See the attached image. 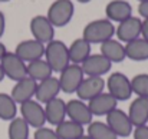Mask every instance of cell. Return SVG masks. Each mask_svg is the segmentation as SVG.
Listing matches in <instances>:
<instances>
[{
    "mask_svg": "<svg viewBox=\"0 0 148 139\" xmlns=\"http://www.w3.org/2000/svg\"><path fill=\"white\" fill-rule=\"evenodd\" d=\"M78 139H91V138H89V136H88V135H82V136H81V138H78Z\"/></svg>",
    "mask_w": 148,
    "mask_h": 139,
    "instance_id": "obj_38",
    "label": "cell"
},
{
    "mask_svg": "<svg viewBox=\"0 0 148 139\" xmlns=\"http://www.w3.org/2000/svg\"><path fill=\"white\" fill-rule=\"evenodd\" d=\"M66 119H71L85 126L94 121V115L88 106V102H84L76 97V99H71L66 102Z\"/></svg>",
    "mask_w": 148,
    "mask_h": 139,
    "instance_id": "obj_9",
    "label": "cell"
},
{
    "mask_svg": "<svg viewBox=\"0 0 148 139\" xmlns=\"http://www.w3.org/2000/svg\"><path fill=\"white\" fill-rule=\"evenodd\" d=\"M30 33L35 40L46 45L55 39V27L49 22V19L43 14H36L30 20Z\"/></svg>",
    "mask_w": 148,
    "mask_h": 139,
    "instance_id": "obj_10",
    "label": "cell"
},
{
    "mask_svg": "<svg viewBox=\"0 0 148 139\" xmlns=\"http://www.w3.org/2000/svg\"><path fill=\"white\" fill-rule=\"evenodd\" d=\"M75 14V4L72 0H55L48 9L46 17L53 25V27L66 26Z\"/></svg>",
    "mask_w": 148,
    "mask_h": 139,
    "instance_id": "obj_3",
    "label": "cell"
},
{
    "mask_svg": "<svg viewBox=\"0 0 148 139\" xmlns=\"http://www.w3.org/2000/svg\"><path fill=\"white\" fill-rule=\"evenodd\" d=\"M132 138L134 139H148V125L135 126L132 131Z\"/></svg>",
    "mask_w": 148,
    "mask_h": 139,
    "instance_id": "obj_31",
    "label": "cell"
},
{
    "mask_svg": "<svg viewBox=\"0 0 148 139\" xmlns=\"http://www.w3.org/2000/svg\"><path fill=\"white\" fill-rule=\"evenodd\" d=\"M4 76L17 82L27 76V63H25L14 52H7L0 60Z\"/></svg>",
    "mask_w": 148,
    "mask_h": 139,
    "instance_id": "obj_7",
    "label": "cell"
},
{
    "mask_svg": "<svg viewBox=\"0 0 148 139\" xmlns=\"http://www.w3.org/2000/svg\"><path fill=\"white\" fill-rule=\"evenodd\" d=\"M45 108V116H46V123H50L53 126H58L66 119V102L60 99L59 96L49 100L48 103L43 105Z\"/></svg>",
    "mask_w": 148,
    "mask_h": 139,
    "instance_id": "obj_19",
    "label": "cell"
},
{
    "mask_svg": "<svg viewBox=\"0 0 148 139\" xmlns=\"http://www.w3.org/2000/svg\"><path fill=\"white\" fill-rule=\"evenodd\" d=\"M138 1H140V3H141V1H145V0H138Z\"/></svg>",
    "mask_w": 148,
    "mask_h": 139,
    "instance_id": "obj_40",
    "label": "cell"
},
{
    "mask_svg": "<svg viewBox=\"0 0 148 139\" xmlns=\"http://www.w3.org/2000/svg\"><path fill=\"white\" fill-rule=\"evenodd\" d=\"M78 3H82V4H86V3H89L91 0H76Z\"/></svg>",
    "mask_w": 148,
    "mask_h": 139,
    "instance_id": "obj_37",
    "label": "cell"
},
{
    "mask_svg": "<svg viewBox=\"0 0 148 139\" xmlns=\"http://www.w3.org/2000/svg\"><path fill=\"white\" fill-rule=\"evenodd\" d=\"M125 56L134 62L148 60V42L143 37H138L132 42L125 43Z\"/></svg>",
    "mask_w": 148,
    "mask_h": 139,
    "instance_id": "obj_23",
    "label": "cell"
},
{
    "mask_svg": "<svg viewBox=\"0 0 148 139\" xmlns=\"http://www.w3.org/2000/svg\"><path fill=\"white\" fill-rule=\"evenodd\" d=\"M105 123L112 129V132L118 136V138H127L130 135H132L134 131V125L131 123L128 113L124 112L122 109H114L111 110L106 116H105Z\"/></svg>",
    "mask_w": 148,
    "mask_h": 139,
    "instance_id": "obj_6",
    "label": "cell"
},
{
    "mask_svg": "<svg viewBox=\"0 0 148 139\" xmlns=\"http://www.w3.org/2000/svg\"><path fill=\"white\" fill-rule=\"evenodd\" d=\"M55 131H56L59 139H78L82 135H85L84 126L71 119H65L62 123L55 126Z\"/></svg>",
    "mask_w": 148,
    "mask_h": 139,
    "instance_id": "obj_24",
    "label": "cell"
},
{
    "mask_svg": "<svg viewBox=\"0 0 148 139\" xmlns=\"http://www.w3.org/2000/svg\"><path fill=\"white\" fill-rule=\"evenodd\" d=\"M141 37L148 42V19H144L141 23Z\"/></svg>",
    "mask_w": 148,
    "mask_h": 139,
    "instance_id": "obj_33",
    "label": "cell"
},
{
    "mask_svg": "<svg viewBox=\"0 0 148 139\" xmlns=\"http://www.w3.org/2000/svg\"><path fill=\"white\" fill-rule=\"evenodd\" d=\"M27 76L36 82H42L50 76H53V70L50 69L48 62L42 57V59H38V60L27 63Z\"/></svg>",
    "mask_w": 148,
    "mask_h": 139,
    "instance_id": "obj_25",
    "label": "cell"
},
{
    "mask_svg": "<svg viewBox=\"0 0 148 139\" xmlns=\"http://www.w3.org/2000/svg\"><path fill=\"white\" fill-rule=\"evenodd\" d=\"M105 88L118 102L128 100L132 96L131 79L122 72H112L105 82Z\"/></svg>",
    "mask_w": 148,
    "mask_h": 139,
    "instance_id": "obj_4",
    "label": "cell"
},
{
    "mask_svg": "<svg viewBox=\"0 0 148 139\" xmlns=\"http://www.w3.org/2000/svg\"><path fill=\"white\" fill-rule=\"evenodd\" d=\"M7 136L9 139H30V126L25 122L23 118L16 116L9 122Z\"/></svg>",
    "mask_w": 148,
    "mask_h": 139,
    "instance_id": "obj_26",
    "label": "cell"
},
{
    "mask_svg": "<svg viewBox=\"0 0 148 139\" xmlns=\"http://www.w3.org/2000/svg\"><path fill=\"white\" fill-rule=\"evenodd\" d=\"M6 76H4V72H3V69H1V65H0V82L4 79Z\"/></svg>",
    "mask_w": 148,
    "mask_h": 139,
    "instance_id": "obj_36",
    "label": "cell"
},
{
    "mask_svg": "<svg viewBox=\"0 0 148 139\" xmlns=\"http://www.w3.org/2000/svg\"><path fill=\"white\" fill-rule=\"evenodd\" d=\"M138 14H140L143 19H148V0L141 1V3L138 4Z\"/></svg>",
    "mask_w": 148,
    "mask_h": 139,
    "instance_id": "obj_32",
    "label": "cell"
},
{
    "mask_svg": "<svg viewBox=\"0 0 148 139\" xmlns=\"http://www.w3.org/2000/svg\"><path fill=\"white\" fill-rule=\"evenodd\" d=\"M102 92H105V79L103 78L85 76L75 93L78 95V99H81L84 102H89L91 99H94L95 96H98Z\"/></svg>",
    "mask_w": 148,
    "mask_h": 139,
    "instance_id": "obj_12",
    "label": "cell"
},
{
    "mask_svg": "<svg viewBox=\"0 0 148 139\" xmlns=\"http://www.w3.org/2000/svg\"><path fill=\"white\" fill-rule=\"evenodd\" d=\"M36 88H38V82L33 80L32 78L26 76L17 82H14V86L12 88V92L10 96L14 99V102L17 105L26 102V100H30V99H35V95H36Z\"/></svg>",
    "mask_w": 148,
    "mask_h": 139,
    "instance_id": "obj_15",
    "label": "cell"
},
{
    "mask_svg": "<svg viewBox=\"0 0 148 139\" xmlns=\"http://www.w3.org/2000/svg\"><path fill=\"white\" fill-rule=\"evenodd\" d=\"M84 78H85V75L82 72L81 65H75V63L68 65L59 73V78H58L59 85H60V92H65L68 95L75 93Z\"/></svg>",
    "mask_w": 148,
    "mask_h": 139,
    "instance_id": "obj_8",
    "label": "cell"
},
{
    "mask_svg": "<svg viewBox=\"0 0 148 139\" xmlns=\"http://www.w3.org/2000/svg\"><path fill=\"white\" fill-rule=\"evenodd\" d=\"M17 112H19V108L14 99L9 93H0V119L10 122L12 119L17 116Z\"/></svg>",
    "mask_w": 148,
    "mask_h": 139,
    "instance_id": "obj_27",
    "label": "cell"
},
{
    "mask_svg": "<svg viewBox=\"0 0 148 139\" xmlns=\"http://www.w3.org/2000/svg\"><path fill=\"white\" fill-rule=\"evenodd\" d=\"M86 135L91 139H118V136L112 132V129L101 121H92L88 125Z\"/></svg>",
    "mask_w": 148,
    "mask_h": 139,
    "instance_id": "obj_28",
    "label": "cell"
},
{
    "mask_svg": "<svg viewBox=\"0 0 148 139\" xmlns=\"http://www.w3.org/2000/svg\"><path fill=\"white\" fill-rule=\"evenodd\" d=\"M32 139H59L55 128H49V126H42V128H38L35 129V134H33V138Z\"/></svg>",
    "mask_w": 148,
    "mask_h": 139,
    "instance_id": "obj_30",
    "label": "cell"
},
{
    "mask_svg": "<svg viewBox=\"0 0 148 139\" xmlns=\"http://www.w3.org/2000/svg\"><path fill=\"white\" fill-rule=\"evenodd\" d=\"M132 95L148 99V73H138L131 79Z\"/></svg>",
    "mask_w": 148,
    "mask_h": 139,
    "instance_id": "obj_29",
    "label": "cell"
},
{
    "mask_svg": "<svg viewBox=\"0 0 148 139\" xmlns=\"http://www.w3.org/2000/svg\"><path fill=\"white\" fill-rule=\"evenodd\" d=\"M43 59L48 62L50 69L53 70V73H60L68 65H71V59H69V52L68 46L58 39L50 40L49 43L45 45V55Z\"/></svg>",
    "mask_w": 148,
    "mask_h": 139,
    "instance_id": "obj_1",
    "label": "cell"
},
{
    "mask_svg": "<svg viewBox=\"0 0 148 139\" xmlns=\"http://www.w3.org/2000/svg\"><path fill=\"white\" fill-rule=\"evenodd\" d=\"M20 106V118L25 119V122L30 128H42L46 125V116H45V108L42 103H39L36 99L26 100L19 105Z\"/></svg>",
    "mask_w": 148,
    "mask_h": 139,
    "instance_id": "obj_5",
    "label": "cell"
},
{
    "mask_svg": "<svg viewBox=\"0 0 148 139\" xmlns=\"http://www.w3.org/2000/svg\"><path fill=\"white\" fill-rule=\"evenodd\" d=\"M88 106L94 116H106L111 110L118 108V100L108 92L99 93L88 102Z\"/></svg>",
    "mask_w": 148,
    "mask_h": 139,
    "instance_id": "obj_17",
    "label": "cell"
},
{
    "mask_svg": "<svg viewBox=\"0 0 148 139\" xmlns=\"http://www.w3.org/2000/svg\"><path fill=\"white\" fill-rule=\"evenodd\" d=\"M1 3H6V1H10V0H0Z\"/></svg>",
    "mask_w": 148,
    "mask_h": 139,
    "instance_id": "obj_39",
    "label": "cell"
},
{
    "mask_svg": "<svg viewBox=\"0 0 148 139\" xmlns=\"http://www.w3.org/2000/svg\"><path fill=\"white\" fill-rule=\"evenodd\" d=\"M4 30H6V17H4L3 12L0 10V37L4 35Z\"/></svg>",
    "mask_w": 148,
    "mask_h": 139,
    "instance_id": "obj_34",
    "label": "cell"
},
{
    "mask_svg": "<svg viewBox=\"0 0 148 139\" xmlns=\"http://www.w3.org/2000/svg\"><path fill=\"white\" fill-rule=\"evenodd\" d=\"M60 93V85H59V80L56 76H50L48 79L42 80V82H38V88H36V95H35V99L45 105L48 103L49 100L58 97Z\"/></svg>",
    "mask_w": 148,
    "mask_h": 139,
    "instance_id": "obj_18",
    "label": "cell"
},
{
    "mask_svg": "<svg viewBox=\"0 0 148 139\" xmlns=\"http://www.w3.org/2000/svg\"><path fill=\"white\" fill-rule=\"evenodd\" d=\"M14 53L25 62V63H30L33 60L42 59L45 55V45L32 39L27 40H22L20 43H17V46L14 49Z\"/></svg>",
    "mask_w": 148,
    "mask_h": 139,
    "instance_id": "obj_13",
    "label": "cell"
},
{
    "mask_svg": "<svg viewBox=\"0 0 148 139\" xmlns=\"http://www.w3.org/2000/svg\"><path fill=\"white\" fill-rule=\"evenodd\" d=\"M82 67V72L85 76H99L102 78L103 75H106L111 67H112V63L105 57L102 56L101 53L97 55H89V57L81 65Z\"/></svg>",
    "mask_w": 148,
    "mask_h": 139,
    "instance_id": "obj_14",
    "label": "cell"
},
{
    "mask_svg": "<svg viewBox=\"0 0 148 139\" xmlns=\"http://www.w3.org/2000/svg\"><path fill=\"white\" fill-rule=\"evenodd\" d=\"M114 35H115V25L108 19H97L89 22L82 32V37L91 45L94 43L101 45L112 39Z\"/></svg>",
    "mask_w": 148,
    "mask_h": 139,
    "instance_id": "obj_2",
    "label": "cell"
},
{
    "mask_svg": "<svg viewBox=\"0 0 148 139\" xmlns=\"http://www.w3.org/2000/svg\"><path fill=\"white\" fill-rule=\"evenodd\" d=\"M128 118L131 123L135 126L148 125V99L147 97H135L128 108Z\"/></svg>",
    "mask_w": 148,
    "mask_h": 139,
    "instance_id": "obj_20",
    "label": "cell"
},
{
    "mask_svg": "<svg viewBox=\"0 0 148 139\" xmlns=\"http://www.w3.org/2000/svg\"><path fill=\"white\" fill-rule=\"evenodd\" d=\"M101 55L105 56L111 63H121L127 59L125 56V45L118 39H109L101 43Z\"/></svg>",
    "mask_w": 148,
    "mask_h": 139,
    "instance_id": "obj_21",
    "label": "cell"
},
{
    "mask_svg": "<svg viewBox=\"0 0 148 139\" xmlns=\"http://www.w3.org/2000/svg\"><path fill=\"white\" fill-rule=\"evenodd\" d=\"M105 14L112 23H121L132 16V6L127 0H111L105 7Z\"/></svg>",
    "mask_w": 148,
    "mask_h": 139,
    "instance_id": "obj_16",
    "label": "cell"
},
{
    "mask_svg": "<svg viewBox=\"0 0 148 139\" xmlns=\"http://www.w3.org/2000/svg\"><path fill=\"white\" fill-rule=\"evenodd\" d=\"M92 46L89 42H86L84 37L75 39L69 46H68V52H69V59L71 63L75 65H82L91 55Z\"/></svg>",
    "mask_w": 148,
    "mask_h": 139,
    "instance_id": "obj_22",
    "label": "cell"
},
{
    "mask_svg": "<svg viewBox=\"0 0 148 139\" xmlns=\"http://www.w3.org/2000/svg\"><path fill=\"white\" fill-rule=\"evenodd\" d=\"M6 53H7V49H6V46H4L1 42H0V60H1V57H3Z\"/></svg>",
    "mask_w": 148,
    "mask_h": 139,
    "instance_id": "obj_35",
    "label": "cell"
},
{
    "mask_svg": "<svg viewBox=\"0 0 148 139\" xmlns=\"http://www.w3.org/2000/svg\"><path fill=\"white\" fill-rule=\"evenodd\" d=\"M141 23H143V20L135 16H131L127 20L118 23V26L115 27L116 39L125 45L128 42H132V40L141 37Z\"/></svg>",
    "mask_w": 148,
    "mask_h": 139,
    "instance_id": "obj_11",
    "label": "cell"
}]
</instances>
